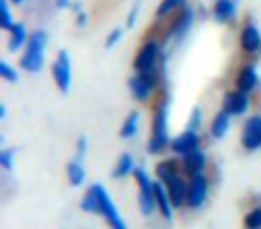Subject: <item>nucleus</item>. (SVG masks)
Wrapping results in <instances>:
<instances>
[{"label":"nucleus","mask_w":261,"mask_h":229,"mask_svg":"<svg viewBox=\"0 0 261 229\" xmlns=\"http://www.w3.org/2000/svg\"><path fill=\"white\" fill-rule=\"evenodd\" d=\"M45 45H47V36L41 31H36L29 36L27 50L22 58V66L29 72H38L43 66L45 61Z\"/></svg>","instance_id":"nucleus-1"},{"label":"nucleus","mask_w":261,"mask_h":229,"mask_svg":"<svg viewBox=\"0 0 261 229\" xmlns=\"http://www.w3.org/2000/svg\"><path fill=\"white\" fill-rule=\"evenodd\" d=\"M167 120H168V102L163 100L160 108L156 109L154 117V129H152V140H150V152H160L167 147L168 143V131H167Z\"/></svg>","instance_id":"nucleus-2"},{"label":"nucleus","mask_w":261,"mask_h":229,"mask_svg":"<svg viewBox=\"0 0 261 229\" xmlns=\"http://www.w3.org/2000/svg\"><path fill=\"white\" fill-rule=\"evenodd\" d=\"M91 188L95 190V193H97V199H98V213H102L106 217V220L111 224L113 229H127L125 222H123V218L120 217V211L118 208L113 204L111 197L108 195V192H106L104 188H102V185H93Z\"/></svg>","instance_id":"nucleus-3"},{"label":"nucleus","mask_w":261,"mask_h":229,"mask_svg":"<svg viewBox=\"0 0 261 229\" xmlns=\"http://www.w3.org/2000/svg\"><path fill=\"white\" fill-rule=\"evenodd\" d=\"M136 183L140 186V208L145 215H150L156 206V199H154V185L150 183L149 175L143 168H136L135 170Z\"/></svg>","instance_id":"nucleus-4"},{"label":"nucleus","mask_w":261,"mask_h":229,"mask_svg":"<svg viewBox=\"0 0 261 229\" xmlns=\"http://www.w3.org/2000/svg\"><path fill=\"white\" fill-rule=\"evenodd\" d=\"M52 73H54V79L58 83L59 90L66 93L70 90V83H72V66H70V58L66 50L59 52L58 59L52 66Z\"/></svg>","instance_id":"nucleus-5"},{"label":"nucleus","mask_w":261,"mask_h":229,"mask_svg":"<svg viewBox=\"0 0 261 229\" xmlns=\"http://www.w3.org/2000/svg\"><path fill=\"white\" fill-rule=\"evenodd\" d=\"M207 195V181L202 174H193L192 181L188 185V195H186V204L190 208H199L204 204Z\"/></svg>","instance_id":"nucleus-6"},{"label":"nucleus","mask_w":261,"mask_h":229,"mask_svg":"<svg viewBox=\"0 0 261 229\" xmlns=\"http://www.w3.org/2000/svg\"><path fill=\"white\" fill-rule=\"evenodd\" d=\"M158 56H160V47H158L156 41H149L145 47L140 50L138 58L135 61V66L140 73H150L158 61Z\"/></svg>","instance_id":"nucleus-7"},{"label":"nucleus","mask_w":261,"mask_h":229,"mask_svg":"<svg viewBox=\"0 0 261 229\" xmlns=\"http://www.w3.org/2000/svg\"><path fill=\"white\" fill-rule=\"evenodd\" d=\"M242 142L245 145V149L249 150L261 147V117H252L245 122Z\"/></svg>","instance_id":"nucleus-8"},{"label":"nucleus","mask_w":261,"mask_h":229,"mask_svg":"<svg viewBox=\"0 0 261 229\" xmlns=\"http://www.w3.org/2000/svg\"><path fill=\"white\" fill-rule=\"evenodd\" d=\"M152 86H154V79L150 77V73H138V75H135L130 79V91H133L136 100L140 102L149 98Z\"/></svg>","instance_id":"nucleus-9"},{"label":"nucleus","mask_w":261,"mask_h":229,"mask_svg":"<svg viewBox=\"0 0 261 229\" xmlns=\"http://www.w3.org/2000/svg\"><path fill=\"white\" fill-rule=\"evenodd\" d=\"M249 109V97H247V91H234V93H229L224 100V111L229 115H243V113Z\"/></svg>","instance_id":"nucleus-10"},{"label":"nucleus","mask_w":261,"mask_h":229,"mask_svg":"<svg viewBox=\"0 0 261 229\" xmlns=\"http://www.w3.org/2000/svg\"><path fill=\"white\" fill-rule=\"evenodd\" d=\"M197 145H199V135H197L193 129H188V131L182 133V135H179L177 138L172 142V149H174V152L182 154V156H186V154L197 150Z\"/></svg>","instance_id":"nucleus-11"},{"label":"nucleus","mask_w":261,"mask_h":229,"mask_svg":"<svg viewBox=\"0 0 261 229\" xmlns=\"http://www.w3.org/2000/svg\"><path fill=\"white\" fill-rule=\"evenodd\" d=\"M167 186H168V195H170L172 206H181L186 200V195H188V192H186V183L182 181L179 175H174V177L167 181Z\"/></svg>","instance_id":"nucleus-12"},{"label":"nucleus","mask_w":261,"mask_h":229,"mask_svg":"<svg viewBox=\"0 0 261 229\" xmlns=\"http://www.w3.org/2000/svg\"><path fill=\"white\" fill-rule=\"evenodd\" d=\"M154 199H156L158 210L163 213V217L167 218V220H170L172 218V200H170L168 192H165L161 183H154Z\"/></svg>","instance_id":"nucleus-13"},{"label":"nucleus","mask_w":261,"mask_h":229,"mask_svg":"<svg viewBox=\"0 0 261 229\" xmlns=\"http://www.w3.org/2000/svg\"><path fill=\"white\" fill-rule=\"evenodd\" d=\"M242 47L245 48L247 52H256L257 48L261 47V34L254 23H249V26H245V29H243Z\"/></svg>","instance_id":"nucleus-14"},{"label":"nucleus","mask_w":261,"mask_h":229,"mask_svg":"<svg viewBox=\"0 0 261 229\" xmlns=\"http://www.w3.org/2000/svg\"><path fill=\"white\" fill-rule=\"evenodd\" d=\"M256 83H257V72L254 66H245V68L240 72L238 81H236V84H238V88L242 91H250L256 86Z\"/></svg>","instance_id":"nucleus-15"},{"label":"nucleus","mask_w":261,"mask_h":229,"mask_svg":"<svg viewBox=\"0 0 261 229\" xmlns=\"http://www.w3.org/2000/svg\"><path fill=\"white\" fill-rule=\"evenodd\" d=\"M204 165H206V156H204L202 152H199V150H193V152H190L185 156V167L192 175L200 174Z\"/></svg>","instance_id":"nucleus-16"},{"label":"nucleus","mask_w":261,"mask_h":229,"mask_svg":"<svg viewBox=\"0 0 261 229\" xmlns=\"http://www.w3.org/2000/svg\"><path fill=\"white\" fill-rule=\"evenodd\" d=\"M135 170H136L135 158L125 152V154H122V158H120L118 165H116L115 172H113V177H125V175L133 174Z\"/></svg>","instance_id":"nucleus-17"},{"label":"nucleus","mask_w":261,"mask_h":229,"mask_svg":"<svg viewBox=\"0 0 261 229\" xmlns=\"http://www.w3.org/2000/svg\"><path fill=\"white\" fill-rule=\"evenodd\" d=\"M81 161L83 160L77 158L75 161H72V163L68 165V181L72 183L73 186H81L84 183V179H86V172H84V167Z\"/></svg>","instance_id":"nucleus-18"},{"label":"nucleus","mask_w":261,"mask_h":229,"mask_svg":"<svg viewBox=\"0 0 261 229\" xmlns=\"http://www.w3.org/2000/svg\"><path fill=\"white\" fill-rule=\"evenodd\" d=\"M234 11H236V6L232 0H218L217 6H215V16H217V20H220V22H225V20L232 18Z\"/></svg>","instance_id":"nucleus-19"},{"label":"nucleus","mask_w":261,"mask_h":229,"mask_svg":"<svg viewBox=\"0 0 261 229\" xmlns=\"http://www.w3.org/2000/svg\"><path fill=\"white\" fill-rule=\"evenodd\" d=\"M227 129H229V113H225V111L218 113L217 118H215L213 124H211V135H213L215 138H224Z\"/></svg>","instance_id":"nucleus-20"},{"label":"nucleus","mask_w":261,"mask_h":229,"mask_svg":"<svg viewBox=\"0 0 261 229\" xmlns=\"http://www.w3.org/2000/svg\"><path fill=\"white\" fill-rule=\"evenodd\" d=\"M138 122H140V115L138 113H130L129 117L125 118V122H123L122 125V131H120V136L125 140L133 138V136L136 135V131H138Z\"/></svg>","instance_id":"nucleus-21"},{"label":"nucleus","mask_w":261,"mask_h":229,"mask_svg":"<svg viewBox=\"0 0 261 229\" xmlns=\"http://www.w3.org/2000/svg\"><path fill=\"white\" fill-rule=\"evenodd\" d=\"M25 27L22 23H13L11 26V41H9V48L11 50H18L23 43H25Z\"/></svg>","instance_id":"nucleus-22"},{"label":"nucleus","mask_w":261,"mask_h":229,"mask_svg":"<svg viewBox=\"0 0 261 229\" xmlns=\"http://www.w3.org/2000/svg\"><path fill=\"white\" fill-rule=\"evenodd\" d=\"M156 172L160 175V179L163 183H167L168 179H172L174 175H177V167H175L174 161H163L156 167Z\"/></svg>","instance_id":"nucleus-23"},{"label":"nucleus","mask_w":261,"mask_h":229,"mask_svg":"<svg viewBox=\"0 0 261 229\" xmlns=\"http://www.w3.org/2000/svg\"><path fill=\"white\" fill-rule=\"evenodd\" d=\"M81 208L86 210V211H90V213H98V199H97V193H95L93 188H90V192L84 195Z\"/></svg>","instance_id":"nucleus-24"},{"label":"nucleus","mask_w":261,"mask_h":229,"mask_svg":"<svg viewBox=\"0 0 261 229\" xmlns=\"http://www.w3.org/2000/svg\"><path fill=\"white\" fill-rule=\"evenodd\" d=\"M245 227L247 229H261V208L252 210L245 217Z\"/></svg>","instance_id":"nucleus-25"},{"label":"nucleus","mask_w":261,"mask_h":229,"mask_svg":"<svg viewBox=\"0 0 261 229\" xmlns=\"http://www.w3.org/2000/svg\"><path fill=\"white\" fill-rule=\"evenodd\" d=\"M13 154H15L13 149H4L0 152V165H2L6 170H11L13 168Z\"/></svg>","instance_id":"nucleus-26"},{"label":"nucleus","mask_w":261,"mask_h":229,"mask_svg":"<svg viewBox=\"0 0 261 229\" xmlns=\"http://www.w3.org/2000/svg\"><path fill=\"white\" fill-rule=\"evenodd\" d=\"M0 75L4 77V79L11 81V83H15V81H18V73H16L15 70H13L11 66H9L6 61H2V65H0Z\"/></svg>","instance_id":"nucleus-27"},{"label":"nucleus","mask_w":261,"mask_h":229,"mask_svg":"<svg viewBox=\"0 0 261 229\" xmlns=\"http://www.w3.org/2000/svg\"><path fill=\"white\" fill-rule=\"evenodd\" d=\"M0 8H2V26L4 29H11V15H9V9H8V2L6 0H0Z\"/></svg>","instance_id":"nucleus-28"},{"label":"nucleus","mask_w":261,"mask_h":229,"mask_svg":"<svg viewBox=\"0 0 261 229\" xmlns=\"http://www.w3.org/2000/svg\"><path fill=\"white\" fill-rule=\"evenodd\" d=\"M181 2L182 0H163V4H161V8H160V15H167V13H170L172 9L177 8Z\"/></svg>","instance_id":"nucleus-29"},{"label":"nucleus","mask_w":261,"mask_h":229,"mask_svg":"<svg viewBox=\"0 0 261 229\" xmlns=\"http://www.w3.org/2000/svg\"><path fill=\"white\" fill-rule=\"evenodd\" d=\"M122 38V29H115L111 34H109V38H108V48H111L113 45H116L118 43V40Z\"/></svg>","instance_id":"nucleus-30"},{"label":"nucleus","mask_w":261,"mask_h":229,"mask_svg":"<svg viewBox=\"0 0 261 229\" xmlns=\"http://www.w3.org/2000/svg\"><path fill=\"white\" fill-rule=\"evenodd\" d=\"M84 154H86V138L83 136V138L79 140V143H77V158L83 160Z\"/></svg>","instance_id":"nucleus-31"},{"label":"nucleus","mask_w":261,"mask_h":229,"mask_svg":"<svg viewBox=\"0 0 261 229\" xmlns=\"http://www.w3.org/2000/svg\"><path fill=\"white\" fill-rule=\"evenodd\" d=\"M70 0H58V4L61 6V8H65V6H68Z\"/></svg>","instance_id":"nucleus-32"},{"label":"nucleus","mask_w":261,"mask_h":229,"mask_svg":"<svg viewBox=\"0 0 261 229\" xmlns=\"http://www.w3.org/2000/svg\"><path fill=\"white\" fill-rule=\"evenodd\" d=\"M13 2H16V4H22L23 0H13Z\"/></svg>","instance_id":"nucleus-33"}]
</instances>
